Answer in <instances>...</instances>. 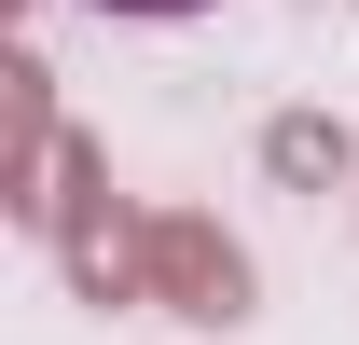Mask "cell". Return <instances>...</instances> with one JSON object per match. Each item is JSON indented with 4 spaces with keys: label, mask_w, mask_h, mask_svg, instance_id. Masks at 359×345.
Returning a JSON list of instances; mask_svg holds the SVG:
<instances>
[{
    "label": "cell",
    "mask_w": 359,
    "mask_h": 345,
    "mask_svg": "<svg viewBox=\"0 0 359 345\" xmlns=\"http://www.w3.org/2000/svg\"><path fill=\"white\" fill-rule=\"evenodd\" d=\"M97 14H138V28H180V14H222V0H97Z\"/></svg>",
    "instance_id": "obj_6"
},
{
    "label": "cell",
    "mask_w": 359,
    "mask_h": 345,
    "mask_svg": "<svg viewBox=\"0 0 359 345\" xmlns=\"http://www.w3.org/2000/svg\"><path fill=\"white\" fill-rule=\"evenodd\" d=\"M263 180H276V194H359L346 111H276V125H263Z\"/></svg>",
    "instance_id": "obj_4"
},
{
    "label": "cell",
    "mask_w": 359,
    "mask_h": 345,
    "mask_svg": "<svg viewBox=\"0 0 359 345\" xmlns=\"http://www.w3.org/2000/svg\"><path fill=\"white\" fill-rule=\"evenodd\" d=\"M55 138H69V125H55V69L14 42V55H0V208L42 180V152H55Z\"/></svg>",
    "instance_id": "obj_3"
},
{
    "label": "cell",
    "mask_w": 359,
    "mask_h": 345,
    "mask_svg": "<svg viewBox=\"0 0 359 345\" xmlns=\"http://www.w3.org/2000/svg\"><path fill=\"white\" fill-rule=\"evenodd\" d=\"M83 194H111V152H97V138L69 125V138L42 152V180L14 194V221H28V235H69V208H83Z\"/></svg>",
    "instance_id": "obj_5"
},
{
    "label": "cell",
    "mask_w": 359,
    "mask_h": 345,
    "mask_svg": "<svg viewBox=\"0 0 359 345\" xmlns=\"http://www.w3.org/2000/svg\"><path fill=\"white\" fill-rule=\"evenodd\" d=\"M55 262H69V290H83V304H152V208L83 194L69 235H55Z\"/></svg>",
    "instance_id": "obj_2"
},
{
    "label": "cell",
    "mask_w": 359,
    "mask_h": 345,
    "mask_svg": "<svg viewBox=\"0 0 359 345\" xmlns=\"http://www.w3.org/2000/svg\"><path fill=\"white\" fill-rule=\"evenodd\" d=\"M152 304L194 318V332H249L263 276H249V249H235L208 208H152Z\"/></svg>",
    "instance_id": "obj_1"
},
{
    "label": "cell",
    "mask_w": 359,
    "mask_h": 345,
    "mask_svg": "<svg viewBox=\"0 0 359 345\" xmlns=\"http://www.w3.org/2000/svg\"><path fill=\"white\" fill-rule=\"evenodd\" d=\"M14 14H28V0H14Z\"/></svg>",
    "instance_id": "obj_7"
}]
</instances>
